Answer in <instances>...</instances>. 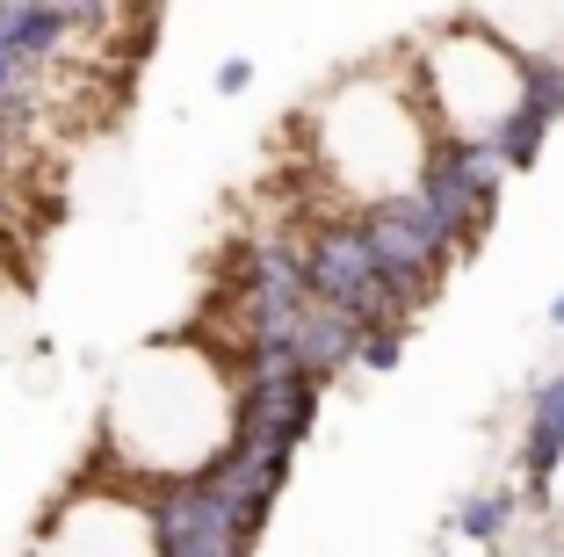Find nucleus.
Wrapping results in <instances>:
<instances>
[{
	"instance_id": "f257e3e1",
	"label": "nucleus",
	"mask_w": 564,
	"mask_h": 557,
	"mask_svg": "<svg viewBox=\"0 0 564 557\" xmlns=\"http://www.w3.org/2000/svg\"><path fill=\"white\" fill-rule=\"evenodd\" d=\"M507 514H514V500H507V492H492V500H470L464 536H499V528H507Z\"/></svg>"
},
{
	"instance_id": "f03ea898",
	"label": "nucleus",
	"mask_w": 564,
	"mask_h": 557,
	"mask_svg": "<svg viewBox=\"0 0 564 557\" xmlns=\"http://www.w3.org/2000/svg\"><path fill=\"white\" fill-rule=\"evenodd\" d=\"M355 355L369 362V369H391V362H399V333L383 326V333H362V347H355Z\"/></svg>"
},
{
	"instance_id": "7ed1b4c3",
	"label": "nucleus",
	"mask_w": 564,
	"mask_h": 557,
	"mask_svg": "<svg viewBox=\"0 0 564 557\" xmlns=\"http://www.w3.org/2000/svg\"><path fill=\"white\" fill-rule=\"evenodd\" d=\"M557 319H564V297H557Z\"/></svg>"
}]
</instances>
